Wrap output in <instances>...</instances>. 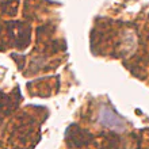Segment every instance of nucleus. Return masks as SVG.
<instances>
[{
	"label": "nucleus",
	"mask_w": 149,
	"mask_h": 149,
	"mask_svg": "<svg viewBox=\"0 0 149 149\" xmlns=\"http://www.w3.org/2000/svg\"><path fill=\"white\" fill-rule=\"evenodd\" d=\"M98 121L100 125H103L107 129L117 132V133H123L127 127V123L122 117H119L115 111L109 106H102L98 113Z\"/></svg>",
	"instance_id": "1"
},
{
	"label": "nucleus",
	"mask_w": 149,
	"mask_h": 149,
	"mask_svg": "<svg viewBox=\"0 0 149 149\" xmlns=\"http://www.w3.org/2000/svg\"><path fill=\"white\" fill-rule=\"evenodd\" d=\"M122 52L125 54H133L136 47H137V37L134 34V31L132 30H126L123 33V37H122Z\"/></svg>",
	"instance_id": "2"
}]
</instances>
